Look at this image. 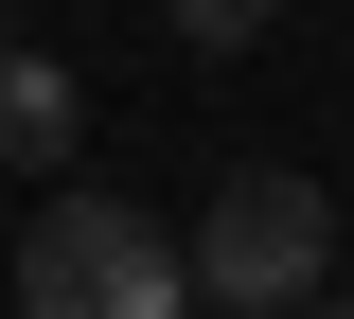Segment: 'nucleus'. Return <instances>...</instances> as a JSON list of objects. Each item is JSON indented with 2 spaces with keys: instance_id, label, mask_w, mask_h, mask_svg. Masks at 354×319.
Returning <instances> with one entry per match:
<instances>
[{
  "instance_id": "4",
  "label": "nucleus",
  "mask_w": 354,
  "mask_h": 319,
  "mask_svg": "<svg viewBox=\"0 0 354 319\" xmlns=\"http://www.w3.org/2000/svg\"><path fill=\"white\" fill-rule=\"evenodd\" d=\"M160 18H177V53H248L283 0H160Z\"/></svg>"
},
{
  "instance_id": "1",
  "label": "nucleus",
  "mask_w": 354,
  "mask_h": 319,
  "mask_svg": "<svg viewBox=\"0 0 354 319\" xmlns=\"http://www.w3.org/2000/svg\"><path fill=\"white\" fill-rule=\"evenodd\" d=\"M18 319H195V248L142 195H53L18 230Z\"/></svg>"
},
{
  "instance_id": "3",
  "label": "nucleus",
  "mask_w": 354,
  "mask_h": 319,
  "mask_svg": "<svg viewBox=\"0 0 354 319\" xmlns=\"http://www.w3.org/2000/svg\"><path fill=\"white\" fill-rule=\"evenodd\" d=\"M71 125H88L71 71H53V53H0V160H18V178H53V160H71Z\"/></svg>"
},
{
  "instance_id": "5",
  "label": "nucleus",
  "mask_w": 354,
  "mask_h": 319,
  "mask_svg": "<svg viewBox=\"0 0 354 319\" xmlns=\"http://www.w3.org/2000/svg\"><path fill=\"white\" fill-rule=\"evenodd\" d=\"M301 319H354V302H337V284H319V302H301Z\"/></svg>"
},
{
  "instance_id": "2",
  "label": "nucleus",
  "mask_w": 354,
  "mask_h": 319,
  "mask_svg": "<svg viewBox=\"0 0 354 319\" xmlns=\"http://www.w3.org/2000/svg\"><path fill=\"white\" fill-rule=\"evenodd\" d=\"M177 248H195V302L213 319H301L319 266H337V195L301 160H248V178H213V213L177 230Z\"/></svg>"
}]
</instances>
